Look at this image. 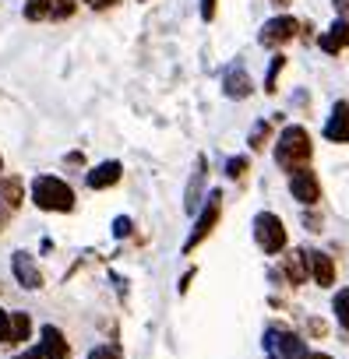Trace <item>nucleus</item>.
Listing matches in <instances>:
<instances>
[{
	"mask_svg": "<svg viewBox=\"0 0 349 359\" xmlns=\"http://www.w3.org/2000/svg\"><path fill=\"white\" fill-rule=\"evenodd\" d=\"M310 134L303 127H286L279 134V144H275V162L289 172L296 169H307V158H310Z\"/></svg>",
	"mask_w": 349,
	"mask_h": 359,
	"instance_id": "obj_1",
	"label": "nucleus"
},
{
	"mask_svg": "<svg viewBox=\"0 0 349 359\" xmlns=\"http://www.w3.org/2000/svg\"><path fill=\"white\" fill-rule=\"evenodd\" d=\"M32 201L43 212H71L74 208V191L57 176H39L32 184Z\"/></svg>",
	"mask_w": 349,
	"mask_h": 359,
	"instance_id": "obj_2",
	"label": "nucleus"
},
{
	"mask_svg": "<svg viewBox=\"0 0 349 359\" xmlns=\"http://www.w3.org/2000/svg\"><path fill=\"white\" fill-rule=\"evenodd\" d=\"M254 240H258V247H261L265 254L286 250V226H282V219L272 215V212H261V215L254 219Z\"/></svg>",
	"mask_w": 349,
	"mask_h": 359,
	"instance_id": "obj_3",
	"label": "nucleus"
},
{
	"mask_svg": "<svg viewBox=\"0 0 349 359\" xmlns=\"http://www.w3.org/2000/svg\"><path fill=\"white\" fill-rule=\"evenodd\" d=\"M265 352L272 359H307V345L286 327H268L265 331Z\"/></svg>",
	"mask_w": 349,
	"mask_h": 359,
	"instance_id": "obj_4",
	"label": "nucleus"
},
{
	"mask_svg": "<svg viewBox=\"0 0 349 359\" xmlns=\"http://www.w3.org/2000/svg\"><path fill=\"white\" fill-rule=\"evenodd\" d=\"M219 212H223V191H212V194H209V205H205V212H202V219H198V226H195V233H191L187 243H184V250H195V247L216 229Z\"/></svg>",
	"mask_w": 349,
	"mask_h": 359,
	"instance_id": "obj_5",
	"label": "nucleus"
},
{
	"mask_svg": "<svg viewBox=\"0 0 349 359\" xmlns=\"http://www.w3.org/2000/svg\"><path fill=\"white\" fill-rule=\"evenodd\" d=\"M296 32H300V22H296V18H289V15H279V18L265 22V29H261L258 43H261V46H282V43H289Z\"/></svg>",
	"mask_w": 349,
	"mask_h": 359,
	"instance_id": "obj_6",
	"label": "nucleus"
},
{
	"mask_svg": "<svg viewBox=\"0 0 349 359\" xmlns=\"http://www.w3.org/2000/svg\"><path fill=\"white\" fill-rule=\"evenodd\" d=\"M289 191H293V198L300 205H317V198H321V184H317V176L310 169L289 172Z\"/></svg>",
	"mask_w": 349,
	"mask_h": 359,
	"instance_id": "obj_7",
	"label": "nucleus"
},
{
	"mask_svg": "<svg viewBox=\"0 0 349 359\" xmlns=\"http://www.w3.org/2000/svg\"><path fill=\"white\" fill-rule=\"evenodd\" d=\"M324 137L338 141V144H349V102H335L331 106V116L324 123Z\"/></svg>",
	"mask_w": 349,
	"mask_h": 359,
	"instance_id": "obj_8",
	"label": "nucleus"
},
{
	"mask_svg": "<svg viewBox=\"0 0 349 359\" xmlns=\"http://www.w3.org/2000/svg\"><path fill=\"white\" fill-rule=\"evenodd\" d=\"M282 275L293 282V285H303L307 275H310V254L307 250H289L282 257Z\"/></svg>",
	"mask_w": 349,
	"mask_h": 359,
	"instance_id": "obj_9",
	"label": "nucleus"
},
{
	"mask_svg": "<svg viewBox=\"0 0 349 359\" xmlns=\"http://www.w3.org/2000/svg\"><path fill=\"white\" fill-rule=\"evenodd\" d=\"M223 88H226L230 99H247L254 92V81H251V74L244 67H230L226 78H223Z\"/></svg>",
	"mask_w": 349,
	"mask_h": 359,
	"instance_id": "obj_10",
	"label": "nucleus"
},
{
	"mask_svg": "<svg viewBox=\"0 0 349 359\" xmlns=\"http://www.w3.org/2000/svg\"><path fill=\"white\" fill-rule=\"evenodd\" d=\"M15 278H18L25 289H43V275H39L36 261H32L25 250H18V254H15Z\"/></svg>",
	"mask_w": 349,
	"mask_h": 359,
	"instance_id": "obj_11",
	"label": "nucleus"
},
{
	"mask_svg": "<svg viewBox=\"0 0 349 359\" xmlns=\"http://www.w3.org/2000/svg\"><path fill=\"white\" fill-rule=\"evenodd\" d=\"M120 172H124L120 162H103V165H96V169L88 172V187H92V191H106V187H113L117 180H120Z\"/></svg>",
	"mask_w": 349,
	"mask_h": 359,
	"instance_id": "obj_12",
	"label": "nucleus"
},
{
	"mask_svg": "<svg viewBox=\"0 0 349 359\" xmlns=\"http://www.w3.org/2000/svg\"><path fill=\"white\" fill-rule=\"evenodd\" d=\"M317 43H321V50H324V53H338V50H345V46H349V22H342V18H338V22H335V25L317 39Z\"/></svg>",
	"mask_w": 349,
	"mask_h": 359,
	"instance_id": "obj_13",
	"label": "nucleus"
},
{
	"mask_svg": "<svg viewBox=\"0 0 349 359\" xmlns=\"http://www.w3.org/2000/svg\"><path fill=\"white\" fill-rule=\"evenodd\" d=\"M310 275H314V282L321 285V289H328L331 282H335V264H331V257L328 254H310Z\"/></svg>",
	"mask_w": 349,
	"mask_h": 359,
	"instance_id": "obj_14",
	"label": "nucleus"
},
{
	"mask_svg": "<svg viewBox=\"0 0 349 359\" xmlns=\"http://www.w3.org/2000/svg\"><path fill=\"white\" fill-rule=\"evenodd\" d=\"M39 348H43L46 359H64V355H67V341H64V334H60L53 324L43 327V345H39Z\"/></svg>",
	"mask_w": 349,
	"mask_h": 359,
	"instance_id": "obj_15",
	"label": "nucleus"
},
{
	"mask_svg": "<svg viewBox=\"0 0 349 359\" xmlns=\"http://www.w3.org/2000/svg\"><path fill=\"white\" fill-rule=\"evenodd\" d=\"M0 201H8L11 208H18V205H22V180H18V176L0 180Z\"/></svg>",
	"mask_w": 349,
	"mask_h": 359,
	"instance_id": "obj_16",
	"label": "nucleus"
},
{
	"mask_svg": "<svg viewBox=\"0 0 349 359\" xmlns=\"http://www.w3.org/2000/svg\"><path fill=\"white\" fill-rule=\"evenodd\" d=\"M202 180H205V158H198V172H195V180H191V191H187V212H195V208H198V201H202Z\"/></svg>",
	"mask_w": 349,
	"mask_h": 359,
	"instance_id": "obj_17",
	"label": "nucleus"
},
{
	"mask_svg": "<svg viewBox=\"0 0 349 359\" xmlns=\"http://www.w3.org/2000/svg\"><path fill=\"white\" fill-rule=\"evenodd\" d=\"M32 331V320L29 313H11V341H25Z\"/></svg>",
	"mask_w": 349,
	"mask_h": 359,
	"instance_id": "obj_18",
	"label": "nucleus"
},
{
	"mask_svg": "<svg viewBox=\"0 0 349 359\" xmlns=\"http://www.w3.org/2000/svg\"><path fill=\"white\" fill-rule=\"evenodd\" d=\"M53 15V0H29L25 4V18L39 22V18H50Z\"/></svg>",
	"mask_w": 349,
	"mask_h": 359,
	"instance_id": "obj_19",
	"label": "nucleus"
},
{
	"mask_svg": "<svg viewBox=\"0 0 349 359\" xmlns=\"http://www.w3.org/2000/svg\"><path fill=\"white\" fill-rule=\"evenodd\" d=\"M335 317H338V324L342 327H349V289H342V292H335Z\"/></svg>",
	"mask_w": 349,
	"mask_h": 359,
	"instance_id": "obj_20",
	"label": "nucleus"
},
{
	"mask_svg": "<svg viewBox=\"0 0 349 359\" xmlns=\"http://www.w3.org/2000/svg\"><path fill=\"white\" fill-rule=\"evenodd\" d=\"M268 134H272V127H268V123L261 120V123H258V127L251 130V141H247V144H251L254 151H261V148H265V141H268Z\"/></svg>",
	"mask_w": 349,
	"mask_h": 359,
	"instance_id": "obj_21",
	"label": "nucleus"
},
{
	"mask_svg": "<svg viewBox=\"0 0 349 359\" xmlns=\"http://www.w3.org/2000/svg\"><path fill=\"white\" fill-rule=\"evenodd\" d=\"M88 359H120V348L117 345H96L88 352Z\"/></svg>",
	"mask_w": 349,
	"mask_h": 359,
	"instance_id": "obj_22",
	"label": "nucleus"
},
{
	"mask_svg": "<svg viewBox=\"0 0 349 359\" xmlns=\"http://www.w3.org/2000/svg\"><path fill=\"white\" fill-rule=\"evenodd\" d=\"M282 64H286V57H275V60H272V71H268V81H265V92H275V78H279V71H282Z\"/></svg>",
	"mask_w": 349,
	"mask_h": 359,
	"instance_id": "obj_23",
	"label": "nucleus"
},
{
	"mask_svg": "<svg viewBox=\"0 0 349 359\" xmlns=\"http://www.w3.org/2000/svg\"><path fill=\"white\" fill-rule=\"evenodd\" d=\"M244 172H247V158H230V162H226V176L240 180Z\"/></svg>",
	"mask_w": 349,
	"mask_h": 359,
	"instance_id": "obj_24",
	"label": "nucleus"
},
{
	"mask_svg": "<svg viewBox=\"0 0 349 359\" xmlns=\"http://www.w3.org/2000/svg\"><path fill=\"white\" fill-rule=\"evenodd\" d=\"M0 341H11V313L0 310Z\"/></svg>",
	"mask_w": 349,
	"mask_h": 359,
	"instance_id": "obj_25",
	"label": "nucleus"
},
{
	"mask_svg": "<svg viewBox=\"0 0 349 359\" xmlns=\"http://www.w3.org/2000/svg\"><path fill=\"white\" fill-rule=\"evenodd\" d=\"M131 233V219H117L113 222V236H127Z\"/></svg>",
	"mask_w": 349,
	"mask_h": 359,
	"instance_id": "obj_26",
	"label": "nucleus"
},
{
	"mask_svg": "<svg viewBox=\"0 0 349 359\" xmlns=\"http://www.w3.org/2000/svg\"><path fill=\"white\" fill-rule=\"evenodd\" d=\"M202 18H205V22L216 18V0H202Z\"/></svg>",
	"mask_w": 349,
	"mask_h": 359,
	"instance_id": "obj_27",
	"label": "nucleus"
},
{
	"mask_svg": "<svg viewBox=\"0 0 349 359\" xmlns=\"http://www.w3.org/2000/svg\"><path fill=\"white\" fill-rule=\"evenodd\" d=\"M335 8H338L342 22H349V0H335Z\"/></svg>",
	"mask_w": 349,
	"mask_h": 359,
	"instance_id": "obj_28",
	"label": "nucleus"
},
{
	"mask_svg": "<svg viewBox=\"0 0 349 359\" xmlns=\"http://www.w3.org/2000/svg\"><path fill=\"white\" fill-rule=\"evenodd\" d=\"M18 359H46V355H43V348H29V352H22Z\"/></svg>",
	"mask_w": 349,
	"mask_h": 359,
	"instance_id": "obj_29",
	"label": "nucleus"
},
{
	"mask_svg": "<svg viewBox=\"0 0 349 359\" xmlns=\"http://www.w3.org/2000/svg\"><path fill=\"white\" fill-rule=\"evenodd\" d=\"M307 359H331V355H324V352H310Z\"/></svg>",
	"mask_w": 349,
	"mask_h": 359,
	"instance_id": "obj_30",
	"label": "nucleus"
},
{
	"mask_svg": "<svg viewBox=\"0 0 349 359\" xmlns=\"http://www.w3.org/2000/svg\"><path fill=\"white\" fill-rule=\"evenodd\" d=\"M0 169H4V158H0Z\"/></svg>",
	"mask_w": 349,
	"mask_h": 359,
	"instance_id": "obj_31",
	"label": "nucleus"
},
{
	"mask_svg": "<svg viewBox=\"0 0 349 359\" xmlns=\"http://www.w3.org/2000/svg\"><path fill=\"white\" fill-rule=\"evenodd\" d=\"M0 222H4V212H0Z\"/></svg>",
	"mask_w": 349,
	"mask_h": 359,
	"instance_id": "obj_32",
	"label": "nucleus"
},
{
	"mask_svg": "<svg viewBox=\"0 0 349 359\" xmlns=\"http://www.w3.org/2000/svg\"><path fill=\"white\" fill-rule=\"evenodd\" d=\"M92 4H96V0H92Z\"/></svg>",
	"mask_w": 349,
	"mask_h": 359,
	"instance_id": "obj_33",
	"label": "nucleus"
}]
</instances>
